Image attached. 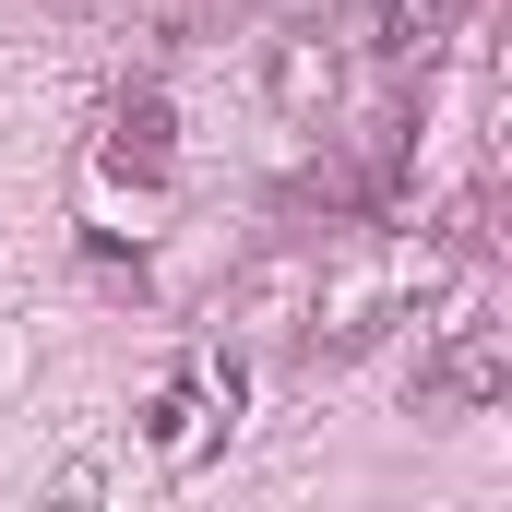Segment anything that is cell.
Returning a JSON list of instances; mask_svg holds the SVG:
<instances>
[{"label":"cell","mask_w":512,"mask_h":512,"mask_svg":"<svg viewBox=\"0 0 512 512\" xmlns=\"http://www.w3.org/2000/svg\"><path fill=\"white\" fill-rule=\"evenodd\" d=\"M501 382H512V346L489 334V322H453V346L429 358V382H417V405H429V417H465V405H489Z\"/></svg>","instance_id":"1"},{"label":"cell","mask_w":512,"mask_h":512,"mask_svg":"<svg viewBox=\"0 0 512 512\" xmlns=\"http://www.w3.org/2000/svg\"><path fill=\"white\" fill-rule=\"evenodd\" d=\"M274 96H286V108H322V96H334V48L286 36V48H274Z\"/></svg>","instance_id":"2"},{"label":"cell","mask_w":512,"mask_h":512,"mask_svg":"<svg viewBox=\"0 0 512 512\" xmlns=\"http://www.w3.org/2000/svg\"><path fill=\"white\" fill-rule=\"evenodd\" d=\"M358 24H370V48H417V0H358Z\"/></svg>","instance_id":"3"}]
</instances>
